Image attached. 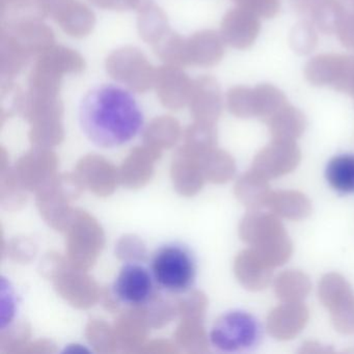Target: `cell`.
<instances>
[{
  "label": "cell",
  "instance_id": "cell-31",
  "mask_svg": "<svg viewBox=\"0 0 354 354\" xmlns=\"http://www.w3.org/2000/svg\"><path fill=\"white\" fill-rule=\"evenodd\" d=\"M95 7L109 11H130L138 10L150 3V0H88Z\"/></svg>",
  "mask_w": 354,
  "mask_h": 354
},
{
  "label": "cell",
  "instance_id": "cell-7",
  "mask_svg": "<svg viewBox=\"0 0 354 354\" xmlns=\"http://www.w3.org/2000/svg\"><path fill=\"white\" fill-rule=\"evenodd\" d=\"M155 286L150 268L138 263H127L120 269L113 281V293L126 306H145L152 298Z\"/></svg>",
  "mask_w": 354,
  "mask_h": 354
},
{
  "label": "cell",
  "instance_id": "cell-9",
  "mask_svg": "<svg viewBox=\"0 0 354 354\" xmlns=\"http://www.w3.org/2000/svg\"><path fill=\"white\" fill-rule=\"evenodd\" d=\"M0 32L11 37L30 57H39L55 46V32L42 20L1 24Z\"/></svg>",
  "mask_w": 354,
  "mask_h": 354
},
{
  "label": "cell",
  "instance_id": "cell-2",
  "mask_svg": "<svg viewBox=\"0 0 354 354\" xmlns=\"http://www.w3.org/2000/svg\"><path fill=\"white\" fill-rule=\"evenodd\" d=\"M155 283L171 293H185L194 287L198 274L196 258L186 246L169 243L159 248L151 260Z\"/></svg>",
  "mask_w": 354,
  "mask_h": 354
},
{
  "label": "cell",
  "instance_id": "cell-16",
  "mask_svg": "<svg viewBox=\"0 0 354 354\" xmlns=\"http://www.w3.org/2000/svg\"><path fill=\"white\" fill-rule=\"evenodd\" d=\"M53 18L64 32L75 39L88 36L96 24L94 12L80 0H69Z\"/></svg>",
  "mask_w": 354,
  "mask_h": 354
},
{
  "label": "cell",
  "instance_id": "cell-15",
  "mask_svg": "<svg viewBox=\"0 0 354 354\" xmlns=\"http://www.w3.org/2000/svg\"><path fill=\"white\" fill-rule=\"evenodd\" d=\"M192 113L201 119H216L221 111V86L212 76L203 75L194 80L189 98Z\"/></svg>",
  "mask_w": 354,
  "mask_h": 354
},
{
  "label": "cell",
  "instance_id": "cell-6",
  "mask_svg": "<svg viewBox=\"0 0 354 354\" xmlns=\"http://www.w3.org/2000/svg\"><path fill=\"white\" fill-rule=\"evenodd\" d=\"M319 298L330 310L333 326L342 333L354 331V294L349 283L337 273L323 277Z\"/></svg>",
  "mask_w": 354,
  "mask_h": 354
},
{
  "label": "cell",
  "instance_id": "cell-8",
  "mask_svg": "<svg viewBox=\"0 0 354 354\" xmlns=\"http://www.w3.org/2000/svg\"><path fill=\"white\" fill-rule=\"evenodd\" d=\"M300 161V151L295 142L273 140L257 155L254 173L266 180L291 173Z\"/></svg>",
  "mask_w": 354,
  "mask_h": 354
},
{
  "label": "cell",
  "instance_id": "cell-22",
  "mask_svg": "<svg viewBox=\"0 0 354 354\" xmlns=\"http://www.w3.org/2000/svg\"><path fill=\"white\" fill-rule=\"evenodd\" d=\"M325 178L331 188L339 194H354V155L333 157L325 169Z\"/></svg>",
  "mask_w": 354,
  "mask_h": 354
},
{
  "label": "cell",
  "instance_id": "cell-25",
  "mask_svg": "<svg viewBox=\"0 0 354 354\" xmlns=\"http://www.w3.org/2000/svg\"><path fill=\"white\" fill-rule=\"evenodd\" d=\"M157 57L165 65L183 68L189 66L187 57V38L169 32L160 42L153 46Z\"/></svg>",
  "mask_w": 354,
  "mask_h": 354
},
{
  "label": "cell",
  "instance_id": "cell-24",
  "mask_svg": "<svg viewBox=\"0 0 354 354\" xmlns=\"http://www.w3.org/2000/svg\"><path fill=\"white\" fill-rule=\"evenodd\" d=\"M275 294L285 302L300 301L310 290L308 277L298 271L281 273L274 283Z\"/></svg>",
  "mask_w": 354,
  "mask_h": 354
},
{
  "label": "cell",
  "instance_id": "cell-19",
  "mask_svg": "<svg viewBox=\"0 0 354 354\" xmlns=\"http://www.w3.org/2000/svg\"><path fill=\"white\" fill-rule=\"evenodd\" d=\"M266 207L273 214L291 221H300L310 214V202L304 194L297 192H270Z\"/></svg>",
  "mask_w": 354,
  "mask_h": 354
},
{
  "label": "cell",
  "instance_id": "cell-18",
  "mask_svg": "<svg viewBox=\"0 0 354 354\" xmlns=\"http://www.w3.org/2000/svg\"><path fill=\"white\" fill-rule=\"evenodd\" d=\"M265 123L268 126L273 140L289 142H295L296 138H300L306 126L304 113L289 103Z\"/></svg>",
  "mask_w": 354,
  "mask_h": 354
},
{
  "label": "cell",
  "instance_id": "cell-32",
  "mask_svg": "<svg viewBox=\"0 0 354 354\" xmlns=\"http://www.w3.org/2000/svg\"><path fill=\"white\" fill-rule=\"evenodd\" d=\"M18 1H20V0H0V8L7 7V6L18 3Z\"/></svg>",
  "mask_w": 354,
  "mask_h": 354
},
{
  "label": "cell",
  "instance_id": "cell-21",
  "mask_svg": "<svg viewBox=\"0 0 354 354\" xmlns=\"http://www.w3.org/2000/svg\"><path fill=\"white\" fill-rule=\"evenodd\" d=\"M138 30L140 38L152 46L171 32L165 12L152 3L138 11Z\"/></svg>",
  "mask_w": 354,
  "mask_h": 354
},
{
  "label": "cell",
  "instance_id": "cell-30",
  "mask_svg": "<svg viewBox=\"0 0 354 354\" xmlns=\"http://www.w3.org/2000/svg\"><path fill=\"white\" fill-rule=\"evenodd\" d=\"M346 7L345 17L337 30L339 42L344 47L354 50V0H344Z\"/></svg>",
  "mask_w": 354,
  "mask_h": 354
},
{
  "label": "cell",
  "instance_id": "cell-14",
  "mask_svg": "<svg viewBox=\"0 0 354 354\" xmlns=\"http://www.w3.org/2000/svg\"><path fill=\"white\" fill-rule=\"evenodd\" d=\"M225 41L215 30H205L187 38L188 64L200 67L217 65L225 55Z\"/></svg>",
  "mask_w": 354,
  "mask_h": 354
},
{
  "label": "cell",
  "instance_id": "cell-5",
  "mask_svg": "<svg viewBox=\"0 0 354 354\" xmlns=\"http://www.w3.org/2000/svg\"><path fill=\"white\" fill-rule=\"evenodd\" d=\"M107 73L133 92H148L154 88L156 70L146 55L136 47L117 49L105 62Z\"/></svg>",
  "mask_w": 354,
  "mask_h": 354
},
{
  "label": "cell",
  "instance_id": "cell-26",
  "mask_svg": "<svg viewBox=\"0 0 354 354\" xmlns=\"http://www.w3.org/2000/svg\"><path fill=\"white\" fill-rule=\"evenodd\" d=\"M254 91L256 117L260 118L263 122L270 119L288 104L285 94L272 84H259Z\"/></svg>",
  "mask_w": 354,
  "mask_h": 354
},
{
  "label": "cell",
  "instance_id": "cell-10",
  "mask_svg": "<svg viewBox=\"0 0 354 354\" xmlns=\"http://www.w3.org/2000/svg\"><path fill=\"white\" fill-rule=\"evenodd\" d=\"M194 80L182 68L165 65L156 70L154 88L165 107L180 109L189 102Z\"/></svg>",
  "mask_w": 354,
  "mask_h": 354
},
{
  "label": "cell",
  "instance_id": "cell-1",
  "mask_svg": "<svg viewBox=\"0 0 354 354\" xmlns=\"http://www.w3.org/2000/svg\"><path fill=\"white\" fill-rule=\"evenodd\" d=\"M80 124L95 146L119 148L138 136L144 125V115L138 101L127 91L103 84L82 99Z\"/></svg>",
  "mask_w": 354,
  "mask_h": 354
},
{
  "label": "cell",
  "instance_id": "cell-20",
  "mask_svg": "<svg viewBox=\"0 0 354 354\" xmlns=\"http://www.w3.org/2000/svg\"><path fill=\"white\" fill-rule=\"evenodd\" d=\"M36 64L62 76L80 73L86 68V62L80 53L69 47L55 45L39 55Z\"/></svg>",
  "mask_w": 354,
  "mask_h": 354
},
{
  "label": "cell",
  "instance_id": "cell-13",
  "mask_svg": "<svg viewBox=\"0 0 354 354\" xmlns=\"http://www.w3.org/2000/svg\"><path fill=\"white\" fill-rule=\"evenodd\" d=\"M308 312L300 301L286 302L269 314V333L279 339H291L297 335L308 322Z\"/></svg>",
  "mask_w": 354,
  "mask_h": 354
},
{
  "label": "cell",
  "instance_id": "cell-12",
  "mask_svg": "<svg viewBox=\"0 0 354 354\" xmlns=\"http://www.w3.org/2000/svg\"><path fill=\"white\" fill-rule=\"evenodd\" d=\"M294 8L325 35L337 34L346 14L345 5L339 0H294Z\"/></svg>",
  "mask_w": 354,
  "mask_h": 354
},
{
  "label": "cell",
  "instance_id": "cell-28",
  "mask_svg": "<svg viewBox=\"0 0 354 354\" xmlns=\"http://www.w3.org/2000/svg\"><path fill=\"white\" fill-rule=\"evenodd\" d=\"M318 36L314 24L310 21L299 22L294 26L290 35V44L294 53L299 55H308L316 48Z\"/></svg>",
  "mask_w": 354,
  "mask_h": 354
},
{
  "label": "cell",
  "instance_id": "cell-23",
  "mask_svg": "<svg viewBox=\"0 0 354 354\" xmlns=\"http://www.w3.org/2000/svg\"><path fill=\"white\" fill-rule=\"evenodd\" d=\"M30 59L11 37L0 32V74L3 80H13L28 65Z\"/></svg>",
  "mask_w": 354,
  "mask_h": 354
},
{
  "label": "cell",
  "instance_id": "cell-11",
  "mask_svg": "<svg viewBox=\"0 0 354 354\" xmlns=\"http://www.w3.org/2000/svg\"><path fill=\"white\" fill-rule=\"evenodd\" d=\"M259 18L243 8L230 10L223 18L221 26V35L225 44L239 50L250 48L260 32Z\"/></svg>",
  "mask_w": 354,
  "mask_h": 354
},
{
  "label": "cell",
  "instance_id": "cell-3",
  "mask_svg": "<svg viewBox=\"0 0 354 354\" xmlns=\"http://www.w3.org/2000/svg\"><path fill=\"white\" fill-rule=\"evenodd\" d=\"M248 240L254 244V256L268 268L285 264L292 254V244L275 214L254 212L248 218Z\"/></svg>",
  "mask_w": 354,
  "mask_h": 354
},
{
  "label": "cell",
  "instance_id": "cell-4",
  "mask_svg": "<svg viewBox=\"0 0 354 354\" xmlns=\"http://www.w3.org/2000/svg\"><path fill=\"white\" fill-rule=\"evenodd\" d=\"M262 337L259 321L250 313H225L213 323L209 333L211 345L221 352L236 353L254 349Z\"/></svg>",
  "mask_w": 354,
  "mask_h": 354
},
{
  "label": "cell",
  "instance_id": "cell-17",
  "mask_svg": "<svg viewBox=\"0 0 354 354\" xmlns=\"http://www.w3.org/2000/svg\"><path fill=\"white\" fill-rule=\"evenodd\" d=\"M347 62L348 55H317L306 64L304 75L314 86L335 88L345 74Z\"/></svg>",
  "mask_w": 354,
  "mask_h": 354
},
{
  "label": "cell",
  "instance_id": "cell-29",
  "mask_svg": "<svg viewBox=\"0 0 354 354\" xmlns=\"http://www.w3.org/2000/svg\"><path fill=\"white\" fill-rule=\"evenodd\" d=\"M238 7L243 8L258 17L273 18L279 11V0H233Z\"/></svg>",
  "mask_w": 354,
  "mask_h": 354
},
{
  "label": "cell",
  "instance_id": "cell-27",
  "mask_svg": "<svg viewBox=\"0 0 354 354\" xmlns=\"http://www.w3.org/2000/svg\"><path fill=\"white\" fill-rule=\"evenodd\" d=\"M230 111L239 118L256 117L254 88L238 86L230 88L227 94Z\"/></svg>",
  "mask_w": 354,
  "mask_h": 354
}]
</instances>
